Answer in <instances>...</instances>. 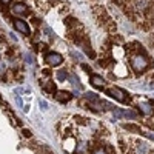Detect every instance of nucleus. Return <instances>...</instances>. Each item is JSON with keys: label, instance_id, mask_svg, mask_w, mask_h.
I'll return each instance as SVG.
<instances>
[{"label": "nucleus", "instance_id": "obj_1", "mask_svg": "<svg viewBox=\"0 0 154 154\" xmlns=\"http://www.w3.org/2000/svg\"><path fill=\"white\" fill-rule=\"evenodd\" d=\"M131 66L136 72H142L148 68V59L143 54H136L131 57Z\"/></svg>", "mask_w": 154, "mask_h": 154}, {"label": "nucleus", "instance_id": "obj_2", "mask_svg": "<svg viewBox=\"0 0 154 154\" xmlns=\"http://www.w3.org/2000/svg\"><path fill=\"white\" fill-rule=\"evenodd\" d=\"M106 93H108L111 97H114L116 100H119V102H130V99H128V94L123 91V89L117 88V86H112V88L106 89Z\"/></svg>", "mask_w": 154, "mask_h": 154}, {"label": "nucleus", "instance_id": "obj_3", "mask_svg": "<svg viewBox=\"0 0 154 154\" xmlns=\"http://www.w3.org/2000/svg\"><path fill=\"white\" fill-rule=\"evenodd\" d=\"M45 60H46L48 65H51V66H59L60 63L63 62V57L59 53H48L45 56Z\"/></svg>", "mask_w": 154, "mask_h": 154}, {"label": "nucleus", "instance_id": "obj_4", "mask_svg": "<svg viewBox=\"0 0 154 154\" xmlns=\"http://www.w3.org/2000/svg\"><path fill=\"white\" fill-rule=\"evenodd\" d=\"M14 23V28L17 29V31H20L22 34H26V35H29V26H28V23L26 22H23V20H20V19H17V20H14L12 22Z\"/></svg>", "mask_w": 154, "mask_h": 154}, {"label": "nucleus", "instance_id": "obj_5", "mask_svg": "<svg viewBox=\"0 0 154 154\" xmlns=\"http://www.w3.org/2000/svg\"><path fill=\"white\" fill-rule=\"evenodd\" d=\"M139 109L142 111L145 116H152L154 114V108H152V105L149 103V102H140V103H139Z\"/></svg>", "mask_w": 154, "mask_h": 154}, {"label": "nucleus", "instance_id": "obj_6", "mask_svg": "<svg viewBox=\"0 0 154 154\" xmlns=\"http://www.w3.org/2000/svg\"><path fill=\"white\" fill-rule=\"evenodd\" d=\"M71 93H68V91H56V99L59 100V102H62V103H65V102H68V100H71Z\"/></svg>", "mask_w": 154, "mask_h": 154}, {"label": "nucleus", "instance_id": "obj_7", "mask_svg": "<svg viewBox=\"0 0 154 154\" xmlns=\"http://www.w3.org/2000/svg\"><path fill=\"white\" fill-rule=\"evenodd\" d=\"M91 85H93V86H97V88H102V86L105 85V80L102 79L100 75L93 74V75H91Z\"/></svg>", "mask_w": 154, "mask_h": 154}, {"label": "nucleus", "instance_id": "obj_8", "mask_svg": "<svg viewBox=\"0 0 154 154\" xmlns=\"http://www.w3.org/2000/svg\"><path fill=\"white\" fill-rule=\"evenodd\" d=\"M26 5H23V3H16L14 6H12V12L14 14H19V16H22V14H25L26 12Z\"/></svg>", "mask_w": 154, "mask_h": 154}, {"label": "nucleus", "instance_id": "obj_9", "mask_svg": "<svg viewBox=\"0 0 154 154\" xmlns=\"http://www.w3.org/2000/svg\"><path fill=\"white\" fill-rule=\"evenodd\" d=\"M68 80L72 83V86H74L75 89H82V85H80L79 79L75 77V74H68Z\"/></svg>", "mask_w": 154, "mask_h": 154}, {"label": "nucleus", "instance_id": "obj_10", "mask_svg": "<svg viewBox=\"0 0 154 154\" xmlns=\"http://www.w3.org/2000/svg\"><path fill=\"white\" fill-rule=\"evenodd\" d=\"M122 128H123V130H126V131H133V133H142V131H140V128H139L137 125H133V123H123V125H122Z\"/></svg>", "mask_w": 154, "mask_h": 154}, {"label": "nucleus", "instance_id": "obj_11", "mask_svg": "<svg viewBox=\"0 0 154 154\" xmlns=\"http://www.w3.org/2000/svg\"><path fill=\"white\" fill-rule=\"evenodd\" d=\"M148 5H149V0H136L134 2L136 9H145Z\"/></svg>", "mask_w": 154, "mask_h": 154}, {"label": "nucleus", "instance_id": "obj_12", "mask_svg": "<svg viewBox=\"0 0 154 154\" xmlns=\"http://www.w3.org/2000/svg\"><path fill=\"white\" fill-rule=\"evenodd\" d=\"M43 89L48 93H56V85L53 82H45L43 83Z\"/></svg>", "mask_w": 154, "mask_h": 154}, {"label": "nucleus", "instance_id": "obj_13", "mask_svg": "<svg viewBox=\"0 0 154 154\" xmlns=\"http://www.w3.org/2000/svg\"><path fill=\"white\" fill-rule=\"evenodd\" d=\"M146 152H148V146L143 142L137 143V154H146Z\"/></svg>", "mask_w": 154, "mask_h": 154}, {"label": "nucleus", "instance_id": "obj_14", "mask_svg": "<svg viewBox=\"0 0 154 154\" xmlns=\"http://www.w3.org/2000/svg\"><path fill=\"white\" fill-rule=\"evenodd\" d=\"M85 99L88 102H93V100H99V96L94 94V93H85Z\"/></svg>", "mask_w": 154, "mask_h": 154}, {"label": "nucleus", "instance_id": "obj_15", "mask_svg": "<svg viewBox=\"0 0 154 154\" xmlns=\"http://www.w3.org/2000/svg\"><path fill=\"white\" fill-rule=\"evenodd\" d=\"M123 117H128V119H137V112L134 111H123Z\"/></svg>", "mask_w": 154, "mask_h": 154}, {"label": "nucleus", "instance_id": "obj_16", "mask_svg": "<svg viewBox=\"0 0 154 154\" xmlns=\"http://www.w3.org/2000/svg\"><path fill=\"white\" fill-rule=\"evenodd\" d=\"M57 79H59V80H65V79H68V72H66L65 69L57 71Z\"/></svg>", "mask_w": 154, "mask_h": 154}, {"label": "nucleus", "instance_id": "obj_17", "mask_svg": "<svg viewBox=\"0 0 154 154\" xmlns=\"http://www.w3.org/2000/svg\"><path fill=\"white\" fill-rule=\"evenodd\" d=\"M69 54H71V56H72V57H74L75 60H80V62L83 60L82 54H80V53H77V51H74V49H71V51H69Z\"/></svg>", "mask_w": 154, "mask_h": 154}, {"label": "nucleus", "instance_id": "obj_18", "mask_svg": "<svg viewBox=\"0 0 154 154\" xmlns=\"http://www.w3.org/2000/svg\"><path fill=\"white\" fill-rule=\"evenodd\" d=\"M25 62H26L28 65H32V63H34V57H32L31 53H26V54H25Z\"/></svg>", "mask_w": 154, "mask_h": 154}, {"label": "nucleus", "instance_id": "obj_19", "mask_svg": "<svg viewBox=\"0 0 154 154\" xmlns=\"http://www.w3.org/2000/svg\"><path fill=\"white\" fill-rule=\"evenodd\" d=\"M112 116H114V119H120V117H123V111H122V109H116V108H114Z\"/></svg>", "mask_w": 154, "mask_h": 154}, {"label": "nucleus", "instance_id": "obj_20", "mask_svg": "<svg viewBox=\"0 0 154 154\" xmlns=\"http://www.w3.org/2000/svg\"><path fill=\"white\" fill-rule=\"evenodd\" d=\"M91 154H108V152H106V149H105V148H96Z\"/></svg>", "mask_w": 154, "mask_h": 154}, {"label": "nucleus", "instance_id": "obj_21", "mask_svg": "<svg viewBox=\"0 0 154 154\" xmlns=\"http://www.w3.org/2000/svg\"><path fill=\"white\" fill-rule=\"evenodd\" d=\"M38 105H40V108L45 111V109H48V103H46V102L45 100H40V102H38Z\"/></svg>", "mask_w": 154, "mask_h": 154}, {"label": "nucleus", "instance_id": "obj_22", "mask_svg": "<svg viewBox=\"0 0 154 154\" xmlns=\"http://www.w3.org/2000/svg\"><path fill=\"white\" fill-rule=\"evenodd\" d=\"M16 103L20 106V108H23V102H22V99H20V96H16Z\"/></svg>", "mask_w": 154, "mask_h": 154}, {"label": "nucleus", "instance_id": "obj_23", "mask_svg": "<svg viewBox=\"0 0 154 154\" xmlns=\"http://www.w3.org/2000/svg\"><path fill=\"white\" fill-rule=\"evenodd\" d=\"M5 68H6L5 62H3V60H0V72H3V71H5Z\"/></svg>", "mask_w": 154, "mask_h": 154}, {"label": "nucleus", "instance_id": "obj_24", "mask_svg": "<svg viewBox=\"0 0 154 154\" xmlns=\"http://www.w3.org/2000/svg\"><path fill=\"white\" fill-rule=\"evenodd\" d=\"M23 136L25 137H31V131L29 130H23Z\"/></svg>", "mask_w": 154, "mask_h": 154}, {"label": "nucleus", "instance_id": "obj_25", "mask_svg": "<svg viewBox=\"0 0 154 154\" xmlns=\"http://www.w3.org/2000/svg\"><path fill=\"white\" fill-rule=\"evenodd\" d=\"M145 136H146V137H149V139H152V140H154V133H145Z\"/></svg>", "mask_w": 154, "mask_h": 154}, {"label": "nucleus", "instance_id": "obj_26", "mask_svg": "<svg viewBox=\"0 0 154 154\" xmlns=\"http://www.w3.org/2000/svg\"><path fill=\"white\" fill-rule=\"evenodd\" d=\"M148 88L154 89V79H152V80H149V85H148Z\"/></svg>", "mask_w": 154, "mask_h": 154}, {"label": "nucleus", "instance_id": "obj_27", "mask_svg": "<svg viewBox=\"0 0 154 154\" xmlns=\"http://www.w3.org/2000/svg\"><path fill=\"white\" fill-rule=\"evenodd\" d=\"M2 3H9V0H0Z\"/></svg>", "mask_w": 154, "mask_h": 154}]
</instances>
